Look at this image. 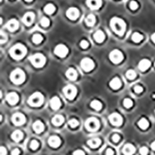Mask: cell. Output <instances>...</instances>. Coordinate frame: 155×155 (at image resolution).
<instances>
[{"instance_id": "obj_1", "label": "cell", "mask_w": 155, "mask_h": 155, "mask_svg": "<svg viewBox=\"0 0 155 155\" xmlns=\"http://www.w3.org/2000/svg\"><path fill=\"white\" fill-rule=\"evenodd\" d=\"M111 28L118 35L122 36L126 30V23L119 17H113L110 21Z\"/></svg>"}, {"instance_id": "obj_6", "label": "cell", "mask_w": 155, "mask_h": 155, "mask_svg": "<svg viewBox=\"0 0 155 155\" xmlns=\"http://www.w3.org/2000/svg\"><path fill=\"white\" fill-rule=\"evenodd\" d=\"M99 121L96 118L91 117L89 118L85 122V127L89 131H95L99 128Z\"/></svg>"}, {"instance_id": "obj_7", "label": "cell", "mask_w": 155, "mask_h": 155, "mask_svg": "<svg viewBox=\"0 0 155 155\" xmlns=\"http://www.w3.org/2000/svg\"><path fill=\"white\" fill-rule=\"evenodd\" d=\"M109 59L112 63L119 64L123 61V55L121 51L116 49V50H113L112 51H111V53H109Z\"/></svg>"}, {"instance_id": "obj_24", "label": "cell", "mask_w": 155, "mask_h": 155, "mask_svg": "<svg viewBox=\"0 0 155 155\" xmlns=\"http://www.w3.org/2000/svg\"><path fill=\"white\" fill-rule=\"evenodd\" d=\"M11 137H12V139H13L14 141H16V142H19V141H20V140L23 139V134L20 130H16V131H14V132L12 133Z\"/></svg>"}, {"instance_id": "obj_48", "label": "cell", "mask_w": 155, "mask_h": 155, "mask_svg": "<svg viewBox=\"0 0 155 155\" xmlns=\"http://www.w3.org/2000/svg\"><path fill=\"white\" fill-rule=\"evenodd\" d=\"M20 150H19L18 148H16V149H14V150H13V151H12L11 154H12V155H19V154H20Z\"/></svg>"}, {"instance_id": "obj_49", "label": "cell", "mask_w": 155, "mask_h": 155, "mask_svg": "<svg viewBox=\"0 0 155 155\" xmlns=\"http://www.w3.org/2000/svg\"><path fill=\"white\" fill-rule=\"evenodd\" d=\"M113 154H114V151H113L111 148H109V149L106 150V155H113Z\"/></svg>"}, {"instance_id": "obj_15", "label": "cell", "mask_w": 155, "mask_h": 155, "mask_svg": "<svg viewBox=\"0 0 155 155\" xmlns=\"http://www.w3.org/2000/svg\"><path fill=\"white\" fill-rule=\"evenodd\" d=\"M5 27H6L8 30L13 32V31L16 30L18 27H19V22L16 19H12L6 23Z\"/></svg>"}, {"instance_id": "obj_34", "label": "cell", "mask_w": 155, "mask_h": 155, "mask_svg": "<svg viewBox=\"0 0 155 155\" xmlns=\"http://www.w3.org/2000/svg\"><path fill=\"white\" fill-rule=\"evenodd\" d=\"M43 41V37H42V36L41 34H38V33H37V34H34L33 36V42L34 43H37V44H38L41 42V41Z\"/></svg>"}, {"instance_id": "obj_44", "label": "cell", "mask_w": 155, "mask_h": 155, "mask_svg": "<svg viewBox=\"0 0 155 155\" xmlns=\"http://www.w3.org/2000/svg\"><path fill=\"white\" fill-rule=\"evenodd\" d=\"M134 91L135 92H137V93H141L143 92V88L140 85H136L134 87Z\"/></svg>"}, {"instance_id": "obj_10", "label": "cell", "mask_w": 155, "mask_h": 155, "mask_svg": "<svg viewBox=\"0 0 155 155\" xmlns=\"http://www.w3.org/2000/svg\"><path fill=\"white\" fill-rule=\"evenodd\" d=\"M68 53V49L64 44H58L54 48V53L60 58H64Z\"/></svg>"}, {"instance_id": "obj_14", "label": "cell", "mask_w": 155, "mask_h": 155, "mask_svg": "<svg viewBox=\"0 0 155 155\" xmlns=\"http://www.w3.org/2000/svg\"><path fill=\"white\" fill-rule=\"evenodd\" d=\"M34 19H35V15L32 12H28V13H26L25 15L23 16L22 20H23V23L25 25L30 26L33 23Z\"/></svg>"}, {"instance_id": "obj_2", "label": "cell", "mask_w": 155, "mask_h": 155, "mask_svg": "<svg viewBox=\"0 0 155 155\" xmlns=\"http://www.w3.org/2000/svg\"><path fill=\"white\" fill-rule=\"evenodd\" d=\"M9 53L13 58L16 59V60H20L26 55V48L23 44L17 43L11 47V49L9 50Z\"/></svg>"}, {"instance_id": "obj_20", "label": "cell", "mask_w": 155, "mask_h": 155, "mask_svg": "<svg viewBox=\"0 0 155 155\" xmlns=\"http://www.w3.org/2000/svg\"><path fill=\"white\" fill-rule=\"evenodd\" d=\"M50 104H51V107L53 110H58L61 107V100L58 97L54 96L51 99Z\"/></svg>"}, {"instance_id": "obj_35", "label": "cell", "mask_w": 155, "mask_h": 155, "mask_svg": "<svg viewBox=\"0 0 155 155\" xmlns=\"http://www.w3.org/2000/svg\"><path fill=\"white\" fill-rule=\"evenodd\" d=\"M127 77L130 80H133V79H134L137 76V74H136V72H135L133 70H129V71H127V74H126Z\"/></svg>"}, {"instance_id": "obj_38", "label": "cell", "mask_w": 155, "mask_h": 155, "mask_svg": "<svg viewBox=\"0 0 155 155\" xmlns=\"http://www.w3.org/2000/svg\"><path fill=\"white\" fill-rule=\"evenodd\" d=\"M68 124L71 127L74 128V127H76L79 126V121L75 120V119H71V120H70L68 121Z\"/></svg>"}, {"instance_id": "obj_46", "label": "cell", "mask_w": 155, "mask_h": 155, "mask_svg": "<svg viewBox=\"0 0 155 155\" xmlns=\"http://www.w3.org/2000/svg\"><path fill=\"white\" fill-rule=\"evenodd\" d=\"M73 155H85V153L83 150H75V151H74Z\"/></svg>"}, {"instance_id": "obj_51", "label": "cell", "mask_w": 155, "mask_h": 155, "mask_svg": "<svg viewBox=\"0 0 155 155\" xmlns=\"http://www.w3.org/2000/svg\"><path fill=\"white\" fill-rule=\"evenodd\" d=\"M151 40H152L153 42L155 43V33H154L152 36H151Z\"/></svg>"}, {"instance_id": "obj_36", "label": "cell", "mask_w": 155, "mask_h": 155, "mask_svg": "<svg viewBox=\"0 0 155 155\" xmlns=\"http://www.w3.org/2000/svg\"><path fill=\"white\" fill-rule=\"evenodd\" d=\"M41 24L44 27H47L50 25V20H48V18L43 17L41 20Z\"/></svg>"}, {"instance_id": "obj_26", "label": "cell", "mask_w": 155, "mask_h": 155, "mask_svg": "<svg viewBox=\"0 0 155 155\" xmlns=\"http://www.w3.org/2000/svg\"><path fill=\"white\" fill-rule=\"evenodd\" d=\"M109 85H110V87H111L112 89H118L121 87L122 84H121V81H120L119 78H114L113 79H112V81H110Z\"/></svg>"}, {"instance_id": "obj_43", "label": "cell", "mask_w": 155, "mask_h": 155, "mask_svg": "<svg viewBox=\"0 0 155 155\" xmlns=\"http://www.w3.org/2000/svg\"><path fill=\"white\" fill-rule=\"evenodd\" d=\"M89 43H88V41H81V43H80V46L81 47H82V48H84V49H85V48H87V47H89Z\"/></svg>"}, {"instance_id": "obj_5", "label": "cell", "mask_w": 155, "mask_h": 155, "mask_svg": "<svg viewBox=\"0 0 155 155\" xmlns=\"http://www.w3.org/2000/svg\"><path fill=\"white\" fill-rule=\"evenodd\" d=\"M43 100H44V98L41 92H35L30 96L28 99V103L31 106H40L43 103Z\"/></svg>"}, {"instance_id": "obj_50", "label": "cell", "mask_w": 155, "mask_h": 155, "mask_svg": "<svg viewBox=\"0 0 155 155\" xmlns=\"http://www.w3.org/2000/svg\"><path fill=\"white\" fill-rule=\"evenodd\" d=\"M150 147H151V148H152L153 150H155V141H154V142H153L152 143H151Z\"/></svg>"}, {"instance_id": "obj_16", "label": "cell", "mask_w": 155, "mask_h": 155, "mask_svg": "<svg viewBox=\"0 0 155 155\" xmlns=\"http://www.w3.org/2000/svg\"><path fill=\"white\" fill-rule=\"evenodd\" d=\"M86 4L92 9H98L102 5V0H86Z\"/></svg>"}, {"instance_id": "obj_3", "label": "cell", "mask_w": 155, "mask_h": 155, "mask_svg": "<svg viewBox=\"0 0 155 155\" xmlns=\"http://www.w3.org/2000/svg\"><path fill=\"white\" fill-rule=\"evenodd\" d=\"M10 79L14 84H22L23 81H25V73H24L23 71H22L21 69H15V70L12 71V73H11Z\"/></svg>"}, {"instance_id": "obj_25", "label": "cell", "mask_w": 155, "mask_h": 155, "mask_svg": "<svg viewBox=\"0 0 155 155\" xmlns=\"http://www.w3.org/2000/svg\"><path fill=\"white\" fill-rule=\"evenodd\" d=\"M94 39L98 43H102L105 40V34L102 30H97L94 33Z\"/></svg>"}, {"instance_id": "obj_21", "label": "cell", "mask_w": 155, "mask_h": 155, "mask_svg": "<svg viewBox=\"0 0 155 155\" xmlns=\"http://www.w3.org/2000/svg\"><path fill=\"white\" fill-rule=\"evenodd\" d=\"M150 61L148 59H143L140 61V63L138 64V68L142 71H144L148 70L150 67Z\"/></svg>"}, {"instance_id": "obj_30", "label": "cell", "mask_w": 155, "mask_h": 155, "mask_svg": "<svg viewBox=\"0 0 155 155\" xmlns=\"http://www.w3.org/2000/svg\"><path fill=\"white\" fill-rule=\"evenodd\" d=\"M55 9H56L55 6L53 4H51V3H49V4L45 5V7H44V12L47 14H52V13H54Z\"/></svg>"}, {"instance_id": "obj_19", "label": "cell", "mask_w": 155, "mask_h": 155, "mask_svg": "<svg viewBox=\"0 0 155 155\" xmlns=\"http://www.w3.org/2000/svg\"><path fill=\"white\" fill-rule=\"evenodd\" d=\"M123 153L125 155H133L135 153V148L131 143H127L123 148Z\"/></svg>"}, {"instance_id": "obj_45", "label": "cell", "mask_w": 155, "mask_h": 155, "mask_svg": "<svg viewBox=\"0 0 155 155\" xmlns=\"http://www.w3.org/2000/svg\"><path fill=\"white\" fill-rule=\"evenodd\" d=\"M120 140V135H118V134L113 135V137H112V140H113L115 143H117Z\"/></svg>"}, {"instance_id": "obj_47", "label": "cell", "mask_w": 155, "mask_h": 155, "mask_svg": "<svg viewBox=\"0 0 155 155\" xmlns=\"http://www.w3.org/2000/svg\"><path fill=\"white\" fill-rule=\"evenodd\" d=\"M6 149L4 147H1L0 148V155H6Z\"/></svg>"}, {"instance_id": "obj_33", "label": "cell", "mask_w": 155, "mask_h": 155, "mask_svg": "<svg viewBox=\"0 0 155 155\" xmlns=\"http://www.w3.org/2000/svg\"><path fill=\"white\" fill-rule=\"evenodd\" d=\"M132 40L134 42H136V43H139V42H140L143 40V36L139 33H137V32H136V33L133 34Z\"/></svg>"}, {"instance_id": "obj_40", "label": "cell", "mask_w": 155, "mask_h": 155, "mask_svg": "<svg viewBox=\"0 0 155 155\" xmlns=\"http://www.w3.org/2000/svg\"><path fill=\"white\" fill-rule=\"evenodd\" d=\"M130 7L132 10H136L138 8V3L136 1H131L130 3Z\"/></svg>"}, {"instance_id": "obj_22", "label": "cell", "mask_w": 155, "mask_h": 155, "mask_svg": "<svg viewBox=\"0 0 155 155\" xmlns=\"http://www.w3.org/2000/svg\"><path fill=\"white\" fill-rule=\"evenodd\" d=\"M33 128L34 131L37 133H42L44 130V125L41 121L40 120H37L33 125Z\"/></svg>"}, {"instance_id": "obj_53", "label": "cell", "mask_w": 155, "mask_h": 155, "mask_svg": "<svg viewBox=\"0 0 155 155\" xmlns=\"http://www.w3.org/2000/svg\"><path fill=\"white\" fill-rule=\"evenodd\" d=\"M154 66H155V62H154Z\"/></svg>"}, {"instance_id": "obj_41", "label": "cell", "mask_w": 155, "mask_h": 155, "mask_svg": "<svg viewBox=\"0 0 155 155\" xmlns=\"http://www.w3.org/2000/svg\"><path fill=\"white\" fill-rule=\"evenodd\" d=\"M6 41H7L6 35L4 33H3V32H1V33H0V42H1V43H5Z\"/></svg>"}, {"instance_id": "obj_37", "label": "cell", "mask_w": 155, "mask_h": 155, "mask_svg": "<svg viewBox=\"0 0 155 155\" xmlns=\"http://www.w3.org/2000/svg\"><path fill=\"white\" fill-rule=\"evenodd\" d=\"M123 105H124V106L126 108L129 109V108H130L133 106L132 100L130 99H125L124 101H123Z\"/></svg>"}, {"instance_id": "obj_9", "label": "cell", "mask_w": 155, "mask_h": 155, "mask_svg": "<svg viewBox=\"0 0 155 155\" xmlns=\"http://www.w3.org/2000/svg\"><path fill=\"white\" fill-rule=\"evenodd\" d=\"M81 68L85 71H92L95 67L94 61H92V59L89 58H85L84 59L81 60Z\"/></svg>"}, {"instance_id": "obj_17", "label": "cell", "mask_w": 155, "mask_h": 155, "mask_svg": "<svg viewBox=\"0 0 155 155\" xmlns=\"http://www.w3.org/2000/svg\"><path fill=\"white\" fill-rule=\"evenodd\" d=\"M6 101L10 105H15L19 101V96L16 92H10L6 95Z\"/></svg>"}, {"instance_id": "obj_39", "label": "cell", "mask_w": 155, "mask_h": 155, "mask_svg": "<svg viewBox=\"0 0 155 155\" xmlns=\"http://www.w3.org/2000/svg\"><path fill=\"white\" fill-rule=\"evenodd\" d=\"M39 147V143L37 141V140H33L32 142L30 143V148L32 150H37Z\"/></svg>"}, {"instance_id": "obj_11", "label": "cell", "mask_w": 155, "mask_h": 155, "mask_svg": "<svg viewBox=\"0 0 155 155\" xmlns=\"http://www.w3.org/2000/svg\"><path fill=\"white\" fill-rule=\"evenodd\" d=\"M12 121L16 126H20L25 123L26 117L20 112H16L12 116Z\"/></svg>"}, {"instance_id": "obj_42", "label": "cell", "mask_w": 155, "mask_h": 155, "mask_svg": "<svg viewBox=\"0 0 155 155\" xmlns=\"http://www.w3.org/2000/svg\"><path fill=\"white\" fill-rule=\"evenodd\" d=\"M140 154L141 155H148V149L146 147H142L140 149Z\"/></svg>"}, {"instance_id": "obj_52", "label": "cell", "mask_w": 155, "mask_h": 155, "mask_svg": "<svg viewBox=\"0 0 155 155\" xmlns=\"http://www.w3.org/2000/svg\"><path fill=\"white\" fill-rule=\"evenodd\" d=\"M26 2H27V3H30V2H32L33 0H25Z\"/></svg>"}, {"instance_id": "obj_12", "label": "cell", "mask_w": 155, "mask_h": 155, "mask_svg": "<svg viewBox=\"0 0 155 155\" xmlns=\"http://www.w3.org/2000/svg\"><path fill=\"white\" fill-rule=\"evenodd\" d=\"M109 120L110 123L112 125H114L116 127H119L120 125L122 124L123 123V119L121 116L120 114H118L116 112L112 113L109 116Z\"/></svg>"}, {"instance_id": "obj_27", "label": "cell", "mask_w": 155, "mask_h": 155, "mask_svg": "<svg viewBox=\"0 0 155 155\" xmlns=\"http://www.w3.org/2000/svg\"><path fill=\"white\" fill-rule=\"evenodd\" d=\"M88 144L92 148H96L101 144V140L99 138H92L88 141Z\"/></svg>"}, {"instance_id": "obj_23", "label": "cell", "mask_w": 155, "mask_h": 155, "mask_svg": "<svg viewBox=\"0 0 155 155\" xmlns=\"http://www.w3.org/2000/svg\"><path fill=\"white\" fill-rule=\"evenodd\" d=\"M66 76L68 79H70L71 81H74L76 80L77 77H78V74L77 71L74 70V68H68L66 71Z\"/></svg>"}, {"instance_id": "obj_13", "label": "cell", "mask_w": 155, "mask_h": 155, "mask_svg": "<svg viewBox=\"0 0 155 155\" xmlns=\"http://www.w3.org/2000/svg\"><path fill=\"white\" fill-rule=\"evenodd\" d=\"M66 16L70 20H74L79 16V9L75 7L69 8L66 12Z\"/></svg>"}, {"instance_id": "obj_32", "label": "cell", "mask_w": 155, "mask_h": 155, "mask_svg": "<svg viewBox=\"0 0 155 155\" xmlns=\"http://www.w3.org/2000/svg\"><path fill=\"white\" fill-rule=\"evenodd\" d=\"M91 107L92 109H94L95 110H97L99 111L100 109H102V105L101 102L98 101V100H93L92 102H91Z\"/></svg>"}, {"instance_id": "obj_29", "label": "cell", "mask_w": 155, "mask_h": 155, "mask_svg": "<svg viewBox=\"0 0 155 155\" xmlns=\"http://www.w3.org/2000/svg\"><path fill=\"white\" fill-rule=\"evenodd\" d=\"M85 23L89 26H92L95 23V17L93 14H89L85 19Z\"/></svg>"}, {"instance_id": "obj_31", "label": "cell", "mask_w": 155, "mask_h": 155, "mask_svg": "<svg viewBox=\"0 0 155 155\" xmlns=\"http://www.w3.org/2000/svg\"><path fill=\"white\" fill-rule=\"evenodd\" d=\"M138 126H139L142 130H146V129L149 127V122H148L146 119H144V118H142V119L138 122Z\"/></svg>"}, {"instance_id": "obj_4", "label": "cell", "mask_w": 155, "mask_h": 155, "mask_svg": "<svg viewBox=\"0 0 155 155\" xmlns=\"http://www.w3.org/2000/svg\"><path fill=\"white\" fill-rule=\"evenodd\" d=\"M29 60L31 62V64L36 68H42L45 64V62H46L45 57H44L43 54L41 53L33 54V55L29 58Z\"/></svg>"}, {"instance_id": "obj_28", "label": "cell", "mask_w": 155, "mask_h": 155, "mask_svg": "<svg viewBox=\"0 0 155 155\" xmlns=\"http://www.w3.org/2000/svg\"><path fill=\"white\" fill-rule=\"evenodd\" d=\"M64 117L61 116V115H56L55 116L53 117L52 119V123H53V125L55 126H60L64 123Z\"/></svg>"}, {"instance_id": "obj_8", "label": "cell", "mask_w": 155, "mask_h": 155, "mask_svg": "<svg viewBox=\"0 0 155 155\" xmlns=\"http://www.w3.org/2000/svg\"><path fill=\"white\" fill-rule=\"evenodd\" d=\"M64 94L65 95V96L68 99H73L74 97L76 96L77 89L76 88L72 85H68L66 87L64 88Z\"/></svg>"}, {"instance_id": "obj_18", "label": "cell", "mask_w": 155, "mask_h": 155, "mask_svg": "<svg viewBox=\"0 0 155 155\" xmlns=\"http://www.w3.org/2000/svg\"><path fill=\"white\" fill-rule=\"evenodd\" d=\"M49 145L52 148H58L61 144V140L58 136H51L48 140Z\"/></svg>"}]
</instances>
